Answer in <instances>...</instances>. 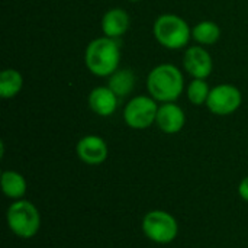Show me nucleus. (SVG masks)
I'll return each mask as SVG.
<instances>
[{
  "label": "nucleus",
  "instance_id": "39448f33",
  "mask_svg": "<svg viewBox=\"0 0 248 248\" xmlns=\"http://www.w3.org/2000/svg\"><path fill=\"white\" fill-rule=\"evenodd\" d=\"M144 235L155 244H170L179 234L176 218L161 209L150 211L142 219Z\"/></svg>",
  "mask_w": 248,
  "mask_h": 248
},
{
  "label": "nucleus",
  "instance_id": "f8f14e48",
  "mask_svg": "<svg viewBox=\"0 0 248 248\" xmlns=\"http://www.w3.org/2000/svg\"><path fill=\"white\" fill-rule=\"evenodd\" d=\"M129 28V16L124 9L115 7L108 10L102 17V31L109 38L122 36Z\"/></svg>",
  "mask_w": 248,
  "mask_h": 248
},
{
  "label": "nucleus",
  "instance_id": "2eb2a0df",
  "mask_svg": "<svg viewBox=\"0 0 248 248\" xmlns=\"http://www.w3.org/2000/svg\"><path fill=\"white\" fill-rule=\"evenodd\" d=\"M23 87V77L17 70L6 68L0 73V96L12 99L20 93Z\"/></svg>",
  "mask_w": 248,
  "mask_h": 248
},
{
  "label": "nucleus",
  "instance_id": "1a4fd4ad",
  "mask_svg": "<svg viewBox=\"0 0 248 248\" xmlns=\"http://www.w3.org/2000/svg\"><path fill=\"white\" fill-rule=\"evenodd\" d=\"M185 70L195 78H206L212 73V57L202 46H190L183 55Z\"/></svg>",
  "mask_w": 248,
  "mask_h": 248
},
{
  "label": "nucleus",
  "instance_id": "4468645a",
  "mask_svg": "<svg viewBox=\"0 0 248 248\" xmlns=\"http://www.w3.org/2000/svg\"><path fill=\"white\" fill-rule=\"evenodd\" d=\"M135 86V74L129 68L124 70H116L110 78H109V89L118 96V97H125L128 96Z\"/></svg>",
  "mask_w": 248,
  "mask_h": 248
},
{
  "label": "nucleus",
  "instance_id": "0eeeda50",
  "mask_svg": "<svg viewBox=\"0 0 248 248\" xmlns=\"http://www.w3.org/2000/svg\"><path fill=\"white\" fill-rule=\"evenodd\" d=\"M243 102L241 92L232 84H219L211 89L209 97L206 100L208 109L219 116H227L234 113Z\"/></svg>",
  "mask_w": 248,
  "mask_h": 248
},
{
  "label": "nucleus",
  "instance_id": "f3484780",
  "mask_svg": "<svg viewBox=\"0 0 248 248\" xmlns=\"http://www.w3.org/2000/svg\"><path fill=\"white\" fill-rule=\"evenodd\" d=\"M209 93H211V89L208 83L205 81V78H193L187 86V97L196 106H201L203 103L206 105Z\"/></svg>",
  "mask_w": 248,
  "mask_h": 248
},
{
  "label": "nucleus",
  "instance_id": "9d476101",
  "mask_svg": "<svg viewBox=\"0 0 248 248\" xmlns=\"http://www.w3.org/2000/svg\"><path fill=\"white\" fill-rule=\"evenodd\" d=\"M155 124L164 134H177L186 124V115L174 102L163 103L158 106Z\"/></svg>",
  "mask_w": 248,
  "mask_h": 248
},
{
  "label": "nucleus",
  "instance_id": "423d86ee",
  "mask_svg": "<svg viewBox=\"0 0 248 248\" xmlns=\"http://www.w3.org/2000/svg\"><path fill=\"white\" fill-rule=\"evenodd\" d=\"M153 97L137 96L124 109V121L132 129H147L155 122L158 106Z\"/></svg>",
  "mask_w": 248,
  "mask_h": 248
},
{
  "label": "nucleus",
  "instance_id": "ddd939ff",
  "mask_svg": "<svg viewBox=\"0 0 248 248\" xmlns=\"http://www.w3.org/2000/svg\"><path fill=\"white\" fill-rule=\"evenodd\" d=\"M28 189L26 179L15 171V170H6L1 173V190L4 196L13 201H19L25 196Z\"/></svg>",
  "mask_w": 248,
  "mask_h": 248
},
{
  "label": "nucleus",
  "instance_id": "a211bd4d",
  "mask_svg": "<svg viewBox=\"0 0 248 248\" xmlns=\"http://www.w3.org/2000/svg\"><path fill=\"white\" fill-rule=\"evenodd\" d=\"M238 195L243 201L248 202V176L244 177L238 185Z\"/></svg>",
  "mask_w": 248,
  "mask_h": 248
},
{
  "label": "nucleus",
  "instance_id": "f257e3e1",
  "mask_svg": "<svg viewBox=\"0 0 248 248\" xmlns=\"http://www.w3.org/2000/svg\"><path fill=\"white\" fill-rule=\"evenodd\" d=\"M147 89L151 97L157 102H176L183 93L185 78L176 65L160 64L150 71L147 77Z\"/></svg>",
  "mask_w": 248,
  "mask_h": 248
},
{
  "label": "nucleus",
  "instance_id": "7ed1b4c3",
  "mask_svg": "<svg viewBox=\"0 0 248 248\" xmlns=\"http://www.w3.org/2000/svg\"><path fill=\"white\" fill-rule=\"evenodd\" d=\"M6 221L9 230L19 238H33L41 228V215L38 208L26 201H15L6 212Z\"/></svg>",
  "mask_w": 248,
  "mask_h": 248
},
{
  "label": "nucleus",
  "instance_id": "20e7f679",
  "mask_svg": "<svg viewBox=\"0 0 248 248\" xmlns=\"http://www.w3.org/2000/svg\"><path fill=\"white\" fill-rule=\"evenodd\" d=\"M154 36L160 45L169 49H180L187 45L192 38V31L180 16L166 13L154 22Z\"/></svg>",
  "mask_w": 248,
  "mask_h": 248
},
{
  "label": "nucleus",
  "instance_id": "dca6fc26",
  "mask_svg": "<svg viewBox=\"0 0 248 248\" xmlns=\"http://www.w3.org/2000/svg\"><path fill=\"white\" fill-rule=\"evenodd\" d=\"M219 36H221V29L212 20L199 22L192 29V38L202 45H212L219 39Z\"/></svg>",
  "mask_w": 248,
  "mask_h": 248
},
{
  "label": "nucleus",
  "instance_id": "9b49d317",
  "mask_svg": "<svg viewBox=\"0 0 248 248\" xmlns=\"http://www.w3.org/2000/svg\"><path fill=\"white\" fill-rule=\"evenodd\" d=\"M118 96L109 87H96L89 94V108L99 116H110L118 108Z\"/></svg>",
  "mask_w": 248,
  "mask_h": 248
},
{
  "label": "nucleus",
  "instance_id": "6ab92c4d",
  "mask_svg": "<svg viewBox=\"0 0 248 248\" xmlns=\"http://www.w3.org/2000/svg\"><path fill=\"white\" fill-rule=\"evenodd\" d=\"M129 1H141V0H129Z\"/></svg>",
  "mask_w": 248,
  "mask_h": 248
},
{
  "label": "nucleus",
  "instance_id": "6e6552de",
  "mask_svg": "<svg viewBox=\"0 0 248 248\" xmlns=\"http://www.w3.org/2000/svg\"><path fill=\"white\" fill-rule=\"evenodd\" d=\"M77 157L89 166H99L108 158L109 150L106 141L99 135H86L76 145Z\"/></svg>",
  "mask_w": 248,
  "mask_h": 248
},
{
  "label": "nucleus",
  "instance_id": "f03ea898",
  "mask_svg": "<svg viewBox=\"0 0 248 248\" xmlns=\"http://www.w3.org/2000/svg\"><path fill=\"white\" fill-rule=\"evenodd\" d=\"M84 61L92 74L97 77L112 76L118 70L121 61L119 44L109 36L93 39L86 48Z\"/></svg>",
  "mask_w": 248,
  "mask_h": 248
}]
</instances>
